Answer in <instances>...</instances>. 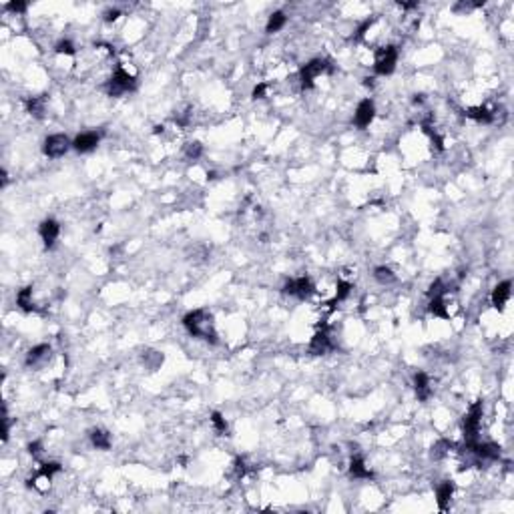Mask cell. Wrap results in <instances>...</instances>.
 I'll return each mask as SVG.
<instances>
[{
  "instance_id": "29",
  "label": "cell",
  "mask_w": 514,
  "mask_h": 514,
  "mask_svg": "<svg viewBox=\"0 0 514 514\" xmlns=\"http://www.w3.org/2000/svg\"><path fill=\"white\" fill-rule=\"evenodd\" d=\"M56 53L58 54H75V47H73V42L71 40H60L58 44H56Z\"/></svg>"
},
{
  "instance_id": "10",
  "label": "cell",
  "mask_w": 514,
  "mask_h": 514,
  "mask_svg": "<svg viewBox=\"0 0 514 514\" xmlns=\"http://www.w3.org/2000/svg\"><path fill=\"white\" fill-rule=\"evenodd\" d=\"M510 287H512L510 281H502V283H498L494 287V292H492V305L496 309H504L506 301L510 298Z\"/></svg>"
},
{
  "instance_id": "2",
  "label": "cell",
  "mask_w": 514,
  "mask_h": 514,
  "mask_svg": "<svg viewBox=\"0 0 514 514\" xmlns=\"http://www.w3.org/2000/svg\"><path fill=\"white\" fill-rule=\"evenodd\" d=\"M133 88H135V77L129 75L123 66H119V69L115 71L113 79H110L107 84V93L110 97H121V95L133 91Z\"/></svg>"
},
{
  "instance_id": "9",
  "label": "cell",
  "mask_w": 514,
  "mask_h": 514,
  "mask_svg": "<svg viewBox=\"0 0 514 514\" xmlns=\"http://www.w3.org/2000/svg\"><path fill=\"white\" fill-rule=\"evenodd\" d=\"M99 141H101V135H99V133H82V135H79L75 141H73V147H75L79 153H88V151H93V149L99 145Z\"/></svg>"
},
{
  "instance_id": "4",
  "label": "cell",
  "mask_w": 514,
  "mask_h": 514,
  "mask_svg": "<svg viewBox=\"0 0 514 514\" xmlns=\"http://www.w3.org/2000/svg\"><path fill=\"white\" fill-rule=\"evenodd\" d=\"M325 71H331V66H329V62H327V60L316 58V60L307 62V64L301 69V73H299L301 86H303V88H311V86H314V81H316V77H320V75L325 73Z\"/></svg>"
},
{
  "instance_id": "22",
  "label": "cell",
  "mask_w": 514,
  "mask_h": 514,
  "mask_svg": "<svg viewBox=\"0 0 514 514\" xmlns=\"http://www.w3.org/2000/svg\"><path fill=\"white\" fill-rule=\"evenodd\" d=\"M374 277L378 279L379 283H384V285H386V283H392V281H396V275L392 273V270H390V267H378V270H376V273H374Z\"/></svg>"
},
{
  "instance_id": "25",
  "label": "cell",
  "mask_w": 514,
  "mask_h": 514,
  "mask_svg": "<svg viewBox=\"0 0 514 514\" xmlns=\"http://www.w3.org/2000/svg\"><path fill=\"white\" fill-rule=\"evenodd\" d=\"M211 422H213V426H215V430L219 434H225L227 432V422H225V418L219 414V412H213V416H211Z\"/></svg>"
},
{
  "instance_id": "3",
  "label": "cell",
  "mask_w": 514,
  "mask_h": 514,
  "mask_svg": "<svg viewBox=\"0 0 514 514\" xmlns=\"http://www.w3.org/2000/svg\"><path fill=\"white\" fill-rule=\"evenodd\" d=\"M480 418H482V402H476L470 408L468 416L464 418V438L466 444H474L478 442V430H480Z\"/></svg>"
},
{
  "instance_id": "26",
  "label": "cell",
  "mask_w": 514,
  "mask_h": 514,
  "mask_svg": "<svg viewBox=\"0 0 514 514\" xmlns=\"http://www.w3.org/2000/svg\"><path fill=\"white\" fill-rule=\"evenodd\" d=\"M450 448H452V444H450L448 440H440V442H438V444L434 446V452H432L434 458H442V456H444V454H446V452H448Z\"/></svg>"
},
{
  "instance_id": "24",
  "label": "cell",
  "mask_w": 514,
  "mask_h": 514,
  "mask_svg": "<svg viewBox=\"0 0 514 514\" xmlns=\"http://www.w3.org/2000/svg\"><path fill=\"white\" fill-rule=\"evenodd\" d=\"M350 292H352V285H350L348 281H340V283H338V294H336V299H333V303H338V301L346 299L348 296H350Z\"/></svg>"
},
{
  "instance_id": "14",
  "label": "cell",
  "mask_w": 514,
  "mask_h": 514,
  "mask_svg": "<svg viewBox=\"0 0 514 514\" xmlns=\"http://www.w3.org/2000/svg\"><path fill=\"white\" fill-rule=\"evenodd\" d=\"M350 474L353 478H372V470L366 468V462L362 456H353L350 462Z\"/></svg>"
},
{
  "instance_id": "12",
  "label": "cell",
  "mask_w": 514,
  "mask_h": 514,
  "mask_svg": "<svg viewBox=\"0 0 514 514\" xmlns=\"http://www.w3.org/2000/svg\"><path fill=\"white\" fill-rule=\"evenodd\" d=\"M329 348H331V344H329V338H327L325 331H318V333L314 336L311 344H309V352L314 353V355H322V353H325Z\"/></svg>"
},
{
  "instance_id": "27",
  "label": "cell",
  "mask_w": 514,
  "mask_h": 514,
  "mask_svg": "<svg viewBox=\"0 0 514 514\" xmlns=\"http://www.w3.org/2000/svg\"><path fill=\"white\" fill-rule=\"evenodd\" d=\"M56 472H60V464H56V462L42 464V468H40V474H42V476H47V478H53Z\"/></svg>"
},
{
  "instance_id": "21",
  "label": "cell",
  "mask_w": 514,
  "mask_h": 514,
  "mask_svg": "<svg viewBox=\"0 0 514 514\" xmlns=\"http://www.w3.org/2000/svg\"><path fill=\"white\" fill-rule=\"evenodd\" d=\"M27 107H28V110L34 115V117H42V113H44V99H40V97H32V99H28Z\"/></svg>"
},
{
  "instance_id": "23",
  "label": "cell",
  "mask_w": 514,
  "mask_h": 514,
  "mask_svg": "<svg viewBox=\"0 0 514 514\" xmlns=\"http://www.w3.org/2000/svg\"><path fill=\"white\" fill-rule=\"evenodd\" d=\"M430 311L438 318H448V311H446V305H444V299L442 298H434L430 301Z\"/></svg>"
},
{
  "instance_id": "16",
  "label": "cell",
  "mask_w": 514,
  "mask_h": 514,
  "mask_svg": "<svg viewBox=\"0 0 514 514\" xmlns=\"http://www.w3.org/2000/svg\"><path fill=\"white\" fill-rule=\"evenodd\" d=\"M49 353H51V348H49L47 344H40V346H36V348H32V350L28 352L27 364L28 366H36L38 362H42L44 357H49Z\"/></svg>"
},
{
  "instance_id": "5",
  "label": "cell",
  "mask_w": 514,
  "mask_h": 514,
  "mask_svg": "<svg viewBox=\"0 0 514 514\" xmlns=\"http://www.w3.org/2000/svg\"><path fill=\"white\" fill-rule=\"evenodd\" d=\"M396 62H398V51H396L394 47L379 49L378 54H376L374 71H376L378 75H390V73L396 69Z\"/></svg>"
},
{
  "instance_id": "32",
  "label": "cell",
  "mask_w": 514,
  "mask_h": 514,
  "mask_svg": "<svg viewBox=\"0 0 514 514\" xmlns=\"http://www.w3.org/2000/svg\"><path fill=\"white\" fill-rule=\"evenodd\" d=\"M265 88H267V84H257L255 88H253V99H263V95H265Z\"/></svg>"
},
{
  "instance_id": "34",
  "label": "cell",
  "mask_w": 514,
  "mask_h": 514,
  "mask_svg": "<svg viewBox=\"0 0 514 514\" xmlns=\"http://www.w3.org/2000/svg\"><path fill=\"white\" fill-rule=\"evenodd\" d=\"M40 448H42V446H40V442H34V444H30V446H28V450H30V454H32V456H40V452H42Z\"/></svg>"
},
{
  "instance_id": "30",
  "label": "cell",
  "mask_w": 514,
  "mask_h": 514,
  "mask_svg": "<svg viewBox=\"0 0 514 514\" xmlns=\"http://www.w3.org/2000/svg\"><path fill=\"white\" fill-rule=\"evenodd\" d=\"M201 153H203V147H201L199 143H189V145H187V157H191V159H199Z\"/></svg>"
},
{
  "instance_id": "28",
  "label": "cell",
  "mask_w": 514,
  "mask_h": 514,
  "mask_svg": "<svg viewBox=\"0 0 514 514\" xmlns=\"http://www.w3.org/2000/svg\"><path fill=\"white\" fill-rule=\"evenodd\" d=\"M444 292H446V289H444V283H442L440 279H436L432 285H430V289H428V296H430L432 299L434 298H442V296H444Z\"/></svg>"
},
{
  "instance_id": "20",
  "label": "cell",
  "mask_w": 514,
  "mask_h": 514,
  "mask_svg": "<svg viewBox=\"0 0 514 514\" xmlns=\"http://www.w3.org/2000/svg\"><path fill=\"white\" fill-rule=\"evenodd\" d=\"M285 14L283 12H273L270 16V23H267V32H277V30H281L283 25H285Z\"/></svg>"
},
{
  "instance_id": "1",
  "label": "cell",
  "mask_w": 514,
  "mask_h": 514,
  "mask_svg": "<svg viewBox=\"0 0 514 514\" xmlns=\"http://www.w3.org/2000/svg\"><path fill=\"white\" fill-rule=\"evenodd\" d=\"M183 324L185 327L189 329V333H193L195 338H203V340H211V342H217L215 340V331L211 327V316H207L203 309H195L187 314L183 318Z\"/></svg>"
},
{
  "instance_id": "15",
  "label": "cell",
  "mask_w": 514,
  "mask_h": 514,
  "mask_svg": "<svg viewBox=\"0 0 514 514\" xmlns=\"http://www.w3.org/2000/svg\"><path fill=\"white\" fill-rule=\"evenodd\" d=\"M452 494H454V484H452V482H442V484L438 486L436 498H438V506H440L442 510H446V506H448Z\"/></svg>"
},
{
  "instance_id": "8",
  "label": "cell",
  "mask_w": 514,
  "mask_h": 514,
  "mask_svg": "<svg viewBox=\"0 0 514 514\" xmlns=\"http://www.w3.org/2000/svg\"><path fill=\"white\" fill-rule=\"evenodd\" d=\"M374 113H376V108H374V103H372L370 99L362 101V103L357 105V108H355V127L366 129V127L372 123Z\"/></svg>"
},
{
  "instance_id": "7",
  "label": "cell",
  "mask_w": 514,
  "mask_h": 514,
  "mask_svg": "<svg viewBox=\"0 0 514 514\" xmlns=\"http://www.w3.org/2000/svg\"><path fill=\"white\" fill-rule=\"evenodd\" d=\"M69 147H71V141L66 135H51L44 141V153L49 157H62Z\"/></svg>"
},
{
  "instance_id": "18",
  "label": "cell",
  "mask_w": 514,
  "mask_h": 514,
  "mask_svg": "<svg viewBox=\"0 0 514 514\" xmlns=\"http://www.w3.org/2000/svg\"><path fill=\"white\" fill-rule=\"evenodd\" d=\"M468 117L474 119V121H478V123H492V121H494V113H490V110L484 107L470 108V110H468Z\"/></svg>"
},
{
  "instance_id": "33",
  "label": "cell",
  "mask_w": 514,
  "mask_h": 514,
  "mask_svg": "<svg viewBox=\"0 0 514 514\" xmlns=\"http://www.w3.org/2000/svg\"><path fill=\"white\" fill-rule=\"evenodd\" d=\"M119 14H121V12H119V8H110V10L105 12V20H107V23H110V20H117V18H119Z\"/></svg>"
},
{
  "instance_id": "13",
  "label": "cell",
  "mask_w": 514,
  "mask_h": 514,
  "mask_svg": "<svg viewBox=\"0 0 514 514\" xmlns=\"http://www.w3.org/2000/svg\"><path fill=\"white\" fill-rule=\"evenodd\" d=\"M414 388H416V394H418L420 400L430 398V382H428V376L424 372H418L414 376Z\"/></svg>"
},
{
  "instance_id": "11",
  "label": "cell",
  "mask_w": 514,
  "mask_h": 514,
  "mask_svg": "<svg viewBox=\"0 0 514 514\" xmlns=\"http://www.w3.org/2000/svg\"><path fill=\"white\" fill-rule=\"evenodd\" d=\"M40 237L47 243V247H51L56 241V237H58V223L54 219L42 221V225H40Z\"/></svg>"
},
{
  "instance_id": "19",
  "label": "cell",
  "mask_w": 514,
  "mask_h": 514,
  "mask_svg": "<svg viewBox=\"0 0 514 514\" xmlns=\"http://www.w3.org/2000/svg\"><path fill=\"white\" fill-rule=\"evenodd\" d=\"M16 303H18V307H20V309H25V311H32V309H34V305H32V287H25V289H20V294L16 296Z\"/></svg>"
},
{
  "instance_id": "17",
  "label": "cell",
  "mask_w": 514,
  "mask_h": 514,
  "mask_svg": "<svg viewBox=\"0 0 514 514\" xmlns=\"http://www.w3.org/2000/svg\"><path fill=\"white\" fill-rule=\"evenodd\" d=\"M91 440L99 450H108L110 448V436L105 430H93L91 432Z\"/></svg>"
},
{
  "instance_id": "6",
  "label": "cell",
  "mask_w": 514,
  "mask_h": 514,
  "mask_svg": "<svg viewBox=\"0 0 514 514\" xmlns=\"http://www.w3.org/2000/svg\"><path fill=\"white\" fill-rule=\"evenodd\" d=\"M283 294H289V296H296L299 299L309 298L314 294V283L309 277H299V279H292L283 285Z\"/></svg>"
},
{
  "instance_id": "31",
  "label": "cell",
  "mask_w": 514,
  "mask_h": 514,
  "mask_svg": "<svg viewBox=\"0 0 514 514\" xmlns=\"http://www.w3.org/2000/svg\"><path fill=\"white\" fill-rule=\"evenodd\" d=\"M6 8L12 10V12H25V10H27V4H25V2H10V4H6Z\"/></svg>"
}]
</instances>
